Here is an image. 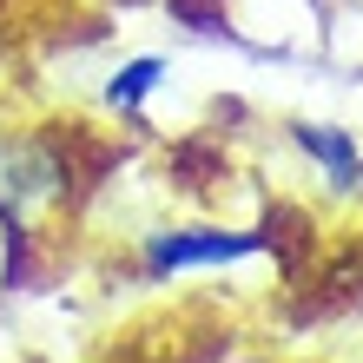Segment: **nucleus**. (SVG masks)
I'll use <instances>...</instances> for the list:
<instances>
[{
    "instance_id": "1",
    "label": "nucleus",
    "mask_w": 363,
    "mask_h": 363,
    "mask_svg": "<svg viewBox=\"0 0 363 363\" xmlns=\"http://www.w3.org/2000/svg\"><path fill=\"white\" fill-rule=\"evenodd\" d=\"M251 251H264L258 231H152V245H145V271L172 277V271H191V264L251 258Z\"/></svg>"
},
{
    "instance_id": "2",
    "label": "nucleus",
    "mask_w": 363,
    "mask_h": 363,
    "mask_svg": "<svg viewBox=\"0 0 363 363\" xmlns=\"http://www.w3.org/2000/svg\"><path fill=\"white\" fill-rule=\"evenodd\" d=\"M291 139L304 145V152L317 159V172H324V179H337V185H350V179L363 172V159H357V145H350V133H344V125L297 119V125H291Z\"/></svg>"
},
{
    "instance_id": "3",
    "label": "nucleus",
    "mask_w": 363,
    "mask_h": 363,
    "mask_svg": "<svg viewBox=\"0 0 363 363\" xmlns=\"http://www.w3.org/2000/svg\"><path fill=\"white\" fill-rule=\"evenodd\" d=\"M165 79V60H133V67H119V79L106 86V106H119V113H133V106L145 99Z\"/></svg>"
}]
</instances>
